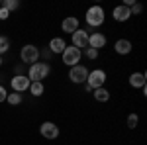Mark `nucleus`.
<instances>
[{
	"instance_id": "1",
	"label": "nucleus",
	"mask_w": 147,
	"mask_h": 145,
	"mask_svg": "<svg viewBox=\"0 0 147 145\" xmlns=\"http://www.w3.org/2000/svg\"><path fill=\"white\" fill-rule=\"evenodd\" d=\"M49 75V65L47 63H34L30 67V73H28V78L32 82H41V78H45Z\"/></svg>"
},
{
	"instance_id": "2",
	"label": "nucleus",
	"mask_w": 147,
	"mask_h": 145,
	"mask_svg": "<svg viewBox=\"0 0 147 145\" xmlns=\"http://www.w3.org/2000/svg\"><path fill=\"white\" fill-rule=\"evenodd\" d=\"M104 80H106V73H104V71H100V69L92 71L90 75H88V78H86V90H96V88H102Z\"/></svg>"
},
{
	"instance_id": "3",
	"label": "nucleus",
	"mask_w": 147,
	"mask_h": 145,
	"mask_svg": "<svg viewBox=\"0 0 147 145\" xmlns=\"http://www.w3.org/2000/svg\"><path fill=\"white\" fill-rule=\"evenodd\" d=\"M86 22H88V26H94V28L104 24V10H102L100 6L88 8V12H86Z\"/></svg>"
},
{
	"instance_id": "4",
	"label": "nucleus",
	"mask_w": 147,
	"mask_h": 145,
	"mask_svg": "<svg viewBox=\"0 0 147 145\" xmlns=\"http://www.w3.org/2000/svg\"><path fill=\"white\" fill-rule=\"evenodd\" d=\"M79 59H80V49H77L75 45L65 47V51H63V63H65V65L75 67V65L79 63Z\"/></svg>"
},
{
	"instance_id": "5",
	"label": "nucleus",
	"mask_w": 147,
	"mask_h": 145,
	"mask_svg": "<svg viewBox=\"0 0 147 145\" xmlns=\"http://www.w3.org/2000/svg\"><path fill=\"white\" fill-rule=\"evenodd\" d=\"M24 63H37V59H39V49L35 47V45H26L22 47V53H20Z\"/></svg>"
},
{
	"instance_id": "6",
	"label": "nucleus",
	"mask_w": 147,
	"mask_h": 145,
	"mask_svg": "<svg viewBox=\"0 0 147 145\" xmlns=\"http://www.w3.org/2000/svg\"><path fill=\"white\" fill-rule=\"evenodd\" d=\"M69 78L73 80V82H86V78H88V71L82 67V65H75V67H71V73H69Z\"/></svg>"
},
{
	"instance_id": "7",
	"label": "nucleus",
	"mask_w": 147,
	"mask_h": 145,
	"mask_svg": "<svg viewBox=\"0 0 147 145\" xmlns=\"http://www.w3.org/2000/svg\"><path fill=\"white\" fill-rule=\"evenodd\" d=\"M30 84H32V80L26 78V75H16V77L12 78V88H14V92H24V90L30 88Z\"/></svg>"
},
{
	"instance_id": "8",
	"label": "nucleus",
	"mask_w": 147,
	"mask_h": 145,
	"mask_svg": "<svg viewBox=\"0 0 147 145\" xmlns=\"http://www.w3.org/2000/svg\"><path fill=\"white\" fill-rule=\"evenodd\" d=\"M39 132H41V135H43L45 139H57V135H59V127H57L53 122H45V123H41Z\"/></svg>"
},
{
	"instance_id": "9",
	"label": "nucleus",
	"mask_w": 147,
	"mask_h": 145,
	"mask_svg": "<svg viewBox=\"0 0 147 145\" xmlns=\"http://www.w3.org/2000/svg\"><path fill=\"white\" fill-rule=\"evenodd\" d=\"M73 45L80 49V47H88V34L86 32H82V30H77L75 34H73Z\"/></svg>"
},
{
	"instance_id": "10",
	"label": "nucleus",
	"mask_w": 147,
	"mask_h": 145,
	"mask_svg": "<svg viewBox=\"0 0 147 145\" xmlns=\"http://www.w3.org/2000/svg\"><path fill=\"white\" fill-rule=\"evenodd\" d=\"M106 45V37L102 34H92V35H88V47H92V49H100V47H104Z\"/></svg>"
},
{
	"instance_id": "11",
	"label": "nucleus",
	"mask_w": 147,
	"mask_h": 145,
	"mask_svg": "<svg viewBox=\"0 0 147 145\" xmlns=\"http://www.w3.org/2000/svg\"><path fill=\"white\" fill-rule=\"evenodd\" d=\"M79 30V20L77 18H67V20H63V32H67V34H75Z\"/></svg>"
},
{
	"instance_id": "12",
	"label": "nucleus",
	"mask_w": 147,
	"mask_h": 145,
	"mask_svg": "<svg viewBox=\"0 0 147 145\" xmlns=\"http://www.w3.org/2000/svg\"><path fill=\"white\" fill-rule=\"evenodd\" d=\"M129 16H131V14H129V8H127V6H118V8H114V18H116L118 22H125Z\"/></svg>"
},
{
	"instance_id": "13",
	"label": "nucleus",
	"mask_w": 147,
	"mask_h": 145,
	"mask_svg": "<svg viewBox=\"0 0 147 145\" xmlns=\"http://www.w3.org/2000/svg\"><path fill=\"white\" fill-rule=\"evenodd\" d=\"M116 51H118L120 55H127V53L131 51V43H129L127 39H118V41H116Z\"/></svg>"
},
{
	"instance_id": "14",
	"label": "nucleus",
	"mask_w": 147,
	"mask_h": 145,
	"mask_svg": "<svg viewBox=\"0 0 147 145\" xmlns=\"http://www.w3.org/2000/svg\"><path fill=\"white\" fill-rule=\"evenodd\" d=\"M49 51H53V53H63V51H65V41H63L61 37L51 39V43H49Z\"/></svg>"
},
{
	"instance_id": "15",
	"label": "nucleus",
	"mask_w": 147,
	"mask_h": 145,
	"mask_svg": "<svg viewBox=\"0 0 147 145\" xmlns=\"http://www.w3.org/2000/svg\"><path fill=\"white\" fill-rule=\"evenodd\" d=\"M129 84L131 86H145V75L143 73H134L131 77H129Z\"/></svg>"
},
{
	"instance_id": "16",
	"label": "nucleus",
	"mask_w": 147,
	"mask_h": 145,
	"mask_svg": "<svg viewBox=\"0 0 147 145\" xmlns=\"http://www.w3.org/2000/svg\"><path fill=\"white\" fill-rule=\"evenodd\" d=\"M94 98H96L98 102H106L108 98H110V92H108L106 88H96L94 90Z\"/></svg>"
},
{
	"instance_id": "17",
	"label": "nucleus",
	"mask_w": 147,
	"mask_h": 145,
	"mask_svg": "<svg viewBox=\"0 0 147 145\" xmlns=\"http://www.w3.org/2000/svg\"><path fill=\"white\" fill-rule=\"evenodd\" d=\"M30 92H32L34 96H41V94H43V84H41V82H32V84H30Z\"/></svg>"
},
{
	"instance_id": "18",
	"label": "nucleus",
	"mask_w": 147,
	"mask_h": 145,
	"mask_svg": "<svg viewBox=\"0 0 147 145\" xmlns=\"http://www.w3.org/2000/svg\"><path fill=\"white\" fill-rule=\"evenodd\" d=\"M18 6H20V2H18V0H4V2H2V8H6L8 12L16 10Z\"/></svg>"
},
{
	"instance_id": "19",
	"label": "nucleus",
	"mask_w": 147,
	"mask_h": 145,
	"mask_svg": "<svg viewBox=\"0 0 147 145\" xmlns=\"http://www.w3.org/2000/svg\"><path fill=\"white\" fill-rule=\"evenodd\" d=\"M6 100L10 102V104H14V106H16V104H20V102H22V94H18V92H12V94H8V96H6Z\"/></svg>"
},
{
	"instance_id": "20",
	"label": "nucleus",
	"mask_w": 147,
	"mask_h": 145,
	"mask_svg": "<svg viewBox=\"0 0 147 145\" xmlns=\"http://www.w3.org/2000/svg\"><path fill=\"white\" fill-rule=\"evenodd\" d=\"M8 49H10V41H8V37L0 35V55H2L4 51H8Z\"/></svg>"
},
{
	"instance_id": "21",
	"label": "nucleus",
	"mask_w": 147,
	"mask_h": 145,
	"mask_svg": "<svg viewBox=\"0 0 147 145\" xmlns=\"http://www.w3.org/2000/svg\"><path fill=\"white\" fill-rule=\"evenodd\" d=\"M137 122H139V120H137L136 114H129V116H127V127H131V129H134V127L137 125Z\"/></svg>"
},
{
	"instance_id": "22",
	"label": "nucleus",
	"mask_w": 147,
	"mask_h": 145,
	"mask_svg": "<svg viewBox=\"0 0 147 145\" xmlns=\"http://www.w3.org/2000/svg\"><path fill=\"white\" fill-rule=\"evenodd\" d=\"M84 55L88 57V59H96V57H98V51L92 49V47H86V49H84Z\"/></svg>"
},
{
	"instance_id": "23",
	"label": "nucleus",
	"mask_w": 147,
	"mask_h": 145,
	"mask_svg": "<svg viewBox=\"0 0 147 145\" xmlns=\"http://www.w3.org/2000/svg\"><path fill=\"white\" fill-rule=\"evenodd\" d=\"M139 12H141V4H134L129 8V14H139Z\"/></svg>"
},
{
	"instance_id": "24",
	"label": "nucleus",
	"mask_w": 147,
	"mask_h": 145,
	"mask_svg": "<svg viewBox=\"0 0 147 145\" xmlns=\"http://www.w3.org/2000/svg\"><path fill=\"white\" fill-rule=\"evenodd\" d=\"M8 16H10V12L6 10V8H0V20H6Z\"/></svg>"
},
{
	"instance_id": "25",
	"label": "nucleus",
	"mask_w": 147,
	"mask_h": 145,
	"mask_svg": "<svg viewBox=\"0 0 147 145\" xmlns=\"http://www.w3.org/2000/svg\"><path fill=\"white\" fill-rule=\"evenodd\" d=\"M6 96H8L6 88H4V86H0V102H4V100H6Z\"/></svg>"
},
{
	"instance_id": "26",
	"label": "nucleus",
	"mask_w": 147,
	"mask_h": 145,
	"mask_svg": "<svg viewBox=\"0 0 147 145\" xmlns=\"http://www.w3.org/2000/svg\"><path fill=\"white\" fill-rule=\"evenodd\" d=\"M0 65H2V57H0Z\"/></svg>"
}]
</instances>
